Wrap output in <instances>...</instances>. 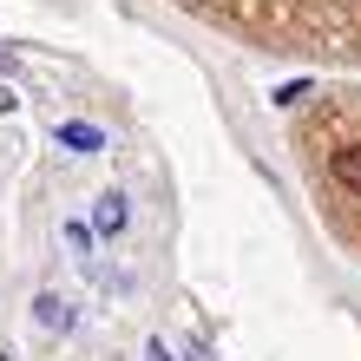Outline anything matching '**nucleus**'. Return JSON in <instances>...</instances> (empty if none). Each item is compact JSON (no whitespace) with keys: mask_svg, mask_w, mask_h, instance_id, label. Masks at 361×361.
I'll use <instances>...</instances> for the list:
<instances>
[{"mask_svg":"<svg viewBox=\"0 0 361 361\" xmlns=\"http://www.w3.org/2000/svg\"><path fill=\"white\" fill-rule=\"evenodd\" d=\"M125 224H132V204H125V190H99V204H92V230H99V237H118Z\"/></svg>","mask_w":361,"mask_h":361,"instance_id":"nucleus-1","label":"nucleus"},{"mask_svg":"<svg viewBox=\"0 0 361 361\" xmlns=\"http://www.w3.org/2000/svg\"><path fill=\"white\" fill-rule=\"evenodd\" d=\"M53 138L66 145V152H79V158H92V152H105V132H99V125H86V118H73V125H59Z\"/></svg>","mask_w":361,"mask_h":361,"instance_id":"nucleus-2","label":"nucleus"},{"mask_svg":"<svg viewBox=\"0 0 361 361\" xmlns=\"http://www.w3.org/2000/svg\"><path fill=\"white\" fill-rule=\"evenodd\" d=\"M329 171H335V184H348V190H361V145H342V152L329 158Z\"/></svg>","mask_w":361,"mask_h":361,"instance_id":"nucleus-3","label":"nucleus"},{"mask_svg":"<svg viewBox=\"0 0 361 361\" xmlns=\"http://www.w3.org/2000/svg\"><path fill=\"white\" fill-rule=\"evenodd\" d=\"M33 315H39V329H73V302L66 295H39Z\"/></svg>","mask_w":361,"mask_h":361,"instance_id":"nucleus-4","label":"nucleus"},{"mask_svg":"<svg viewBox=\"0 0 361 361\" xmlns=\"http://www.w3.org/2000/svg\"><path fill=\"white\" fill-rule=\"evenodd\" d=\"M92 243H99V230H92V224H66V250H73V263H79V269L92 263Z\"/></svg>","mask_w":361,"mask_h":361,"instance_id":"nucleus-5","label":"nucleus"},{"mask_svg":"<svg viewBox=\"0 0 361 361\" xmlns=\"http://www.w3.org/2000/svg\"><path fill=\"white\" fill-rule=\"evenodd\" d=\"M315 86H309V79H289V86H276V105H302Z\"/></svg>","mask_w":361,"mask_h":361,"instance_id":"nucleus-6","label":"nucleus"},{"mask_svg":"<svg viewBox=\"0 0 361 361\" xmlns=\"http://www.w3.org/2000/svg\"><path fill=\"white\" fill-rule=\"evenodd\" d=\"M145 361H178V355L164 348V342H152V348H145Z\"/></svg>","mask_w":361,"mask_h":361,"instance_id":"nucleus-7","label":"nucleus"},{"mask_svg":"<svg viewBox=\"0 0 361 361\" xmlns=\"http://www.w3.org/2000/svg\"><path fill=\"white\" fill-rule=\"evenodd\" d=\"M7 59H13V53H7V47H0V73H7Z\"/></svg>","mask_w":361,"mask_h":361,"instance_id":"nucleus-8","label":"nucleus"},{"mask_svg":"<svg viewBox=\"0 0 361 361\" xmlns=\"http://www.w3.org/2000/svg\"><path fill=\"white\" fill-rule=\"evenodd\" d=\"M0 361H7V348H0Z\"/></svg>","mask_w":361,"mask_h":361,"instance_id":"nucleus-9","label":"nucleus"}]
</instances>
